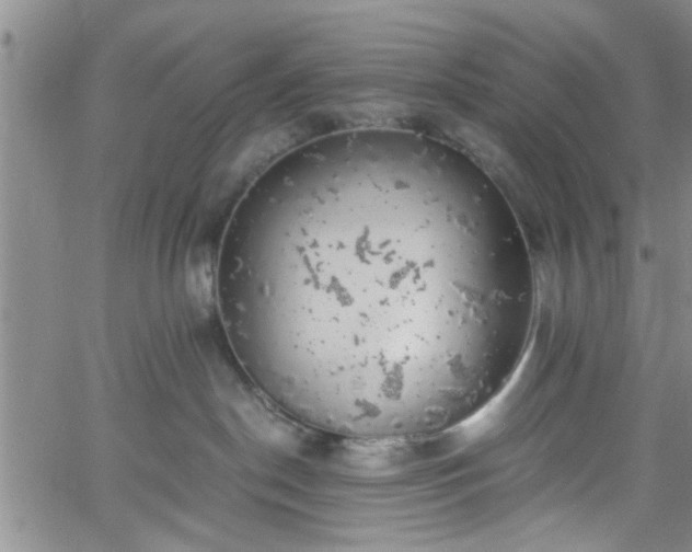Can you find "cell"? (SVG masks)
<instances>
[{
    "instance_id": "6da1fadb",
    "label": "cell",
    "mask_w": 692,
    "mask_h": 552,
    "mask_svg": "<svg viewBox=\"0 0 692 552\" xmlns=\"http://www.w3.org/2000/svg\"><path fill=\"white\" fill-rule=\"evenodd\" d=\"M278 265V391L358 439L451 429L507 388L530 345V257L492 187L418 157L297 200Z\"/></svg>"
},
{
    "instance_id": "7a4b0ae2",
    "label": "cell",
    "mask_w": 692,
    "mask_h": 552,
    "mask_svg": "<svg viewBox=\"0 0 692 552\" xmlns=\"http://www.w3.org/2000/svg\"><path fill=\"white\" fill-rule=\"evenodd\" d=\"M191 288L193 295L204 306L214 301L217 286V275L209 263H201L191 272Z\"/></svg>"
}]
</instances>
